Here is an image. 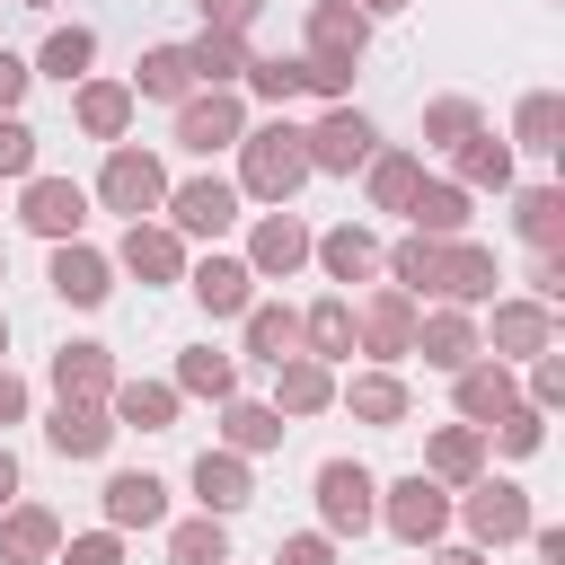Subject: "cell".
Instances as JSON below:
<instances>
[{
  "label": "cell",
  "mask_w": 565,
  "mask_h": 565,
  "mask_svg": "<svg viewBox=\"0 0 565 565\" xmlns=\"http://www.w3.org/2000/svg\"><path fill=\"white\" fill-rule=\"evenodd\" d=\"M194 486H203V503H212V512L247 503V477H238V459H203V468H194Z\"/></svg>",
  "instance_id": "cell-12"
},
{
  "label": "cell",
  "mask_w": 565,
  "mask_h": 565,
  "mask_svg": "<svg viewBox=\"0 0 565 565\" xmlns=\"http://www.w3.org/2000/svg\"><path fill=\"white\" fill-rule=\"evenodd\" d=\"M26 159H35V141H26V132H18V124H0V168H9V177H18V168H26Z\"/></svg>",
  "instance_id": "cell-38"
},
{
  "label": "cell",
  "mask_w": 565,
  "mask_h": 565,
  "mask_svg": "<svg viewBox=\"0 0 565 565\" xmlns=\"http://www.w3.org/2000/svg\"><path fill=\"white\" fill-rule=\"evenodd\" d=\"M124 415L132 424H168V388H124Z\"/></svg>",
  "instance_id": "cell-32"
},
{
  "label": "cell",
  "mask_w": 565,
  "mask_h": 565,
  "mask_svg": "<svg viewBox=\"0 0 565 565\" xmlns=\"http://www.w3.org/2000/svg\"><path fill=\"white\" fill-rule=\"evenodd\" d=\"M256 256H265V265H291V256H300V230H291V221H274V230L256 238Z\"/></svg>",
  "instance_id": "cell-28"
},
{
  "label": "cell",
  "mask_w": 565,
  "mask_h": 565,
  "mask_svg": "<svg viewBox=\"0 0 565 565\" xmlns=\"http://www.w3.org/2000/svg\"><path fill=\"white\" fill-rule=\"evenodd\" d=\"M468 512H477V530H494V539H512V530H530V512H521V494H512V486H486V494H477Z\"/></svg>",
  "instance_id": "cell-10"
},
{
  "label": "cell",
  "mask_w": 565,
  "mask_h": 565,
  "mask_svg": "<svg viewBox=\"0 0 565 565\" xmlns=\"http://www.w3.org/2000/svg\"><path fill=\"white\" fill-rule=\"evenodd\" d=\"M318 494H327V521H344V530H362V521H371V477H362V468H344V459H335V468L318 477Z\"/></svg>",
  "instance_id": "cell-3"
},
{
  "label": "cell",
  "mask_w": 565,
  "mask_h": 565,
  "mask_svg": "<svg viewBox=\"0 0 565 565\" xmlns=\"http://www.w3.org/2000/svg\"><path fill=\"white\" fill-rule=\"evenodd\" d=\"M353 406H362V415H380V424H388V415H397V406H406V397H397V380H362V388H353Z\"/></svg>",
  "instance_id": "cell-25"
},
{
  "label": "cell",
  "mask_w": 565,
  "mask_h": 565,
  "mask_svg": "<svg viewBox=\"0 0 565 565\" xmlns=\"http://www.w3.org/2000/svg\"><path fill=\"white\" fill-rule=\"evenodd\" d=\"M282 397H291V406H318L327 380H318V371H282Z\"/></svg>",
  "instance_id": "cell-37"
},
{
  "label": "cell",
  "mask_w": 565,
  "mask_h": 565,
  "mask_svg": "<svg viewBox=\"0 0 565 565\" xmlns=\"http://www.w3.org/2000/svg\"><path fill=\"white\" fill-rule=\"evenodd\" d=\"M230 132H238V106H230V97H203V106H185V124H177L185 150H212V141H230Z\"/></svg>",
  "instance_id": "cell-6"
},
{
  "label": "cell",
  "mask_w": 565,
  "mask_h": 565,
  "mask_svg": "<svg viewBox=\"0 0 565 565\" xmlns=\"http://www.w3.org/2000/svg\"><path fill=\"white\" fill-rule=\"evenodd\" d=\"M230 212H238L230 185H185V194H177V221H185V230H230Z\"/></svg>",
  "instance_id": "cell-8"
},
{
  "label": "cell",
  "mask_w": 565,
  "mask_h": 565,
  "mask_svg": "<svg viewBox=\"0 0 565 565\" xmlns=\"http://www.w3.org/2000/svg\"><path fill=\"white\" fill-rule=\"evenodd\" d=\"M71 388H106V353H97V344H71V353H62V397H71Z\"/></svg>",
  "instance_id": "cell-16"
},
{
  "label": "cell",
  "mask_w": 565,
  "mask_h": 565,
  "mask_svg": "<svg viewBox=\"0 0 565 565\" xmlns=\"http://www.w3.org/2000/svg\"><path fill=\"white\" fill-rule=\"evenodd\" d=\"M97 441H106V424H97L88 406H71V397H62V415H53V450H79V459H88Z\"/></svg>",
  "instance_id": "cell-11"
},
{
  "label": "cell",
  "mask_w": 565,
  "mask_h": 565,
  "mask_svg": "<svg viewBox=\"0 0 565 565\" xmlns=\"http://www.w3.org/2000/svg\"><path fill=\"white\" fill-rule=\"evenodd\" d=\"M494 335H503L512 353H530V344H539L547 327H539V309H503V318H494Z\"/></svg>",
  "instance_id": "cell-22"
},
{
  "label": "cell",
  "mask_w": 565,
  "mask_h": 565,
  "mask_svg": "<svg viewBox=\"0 0 565 565\" xmlns=\"http://www.w3.org/2000/svg\"><path fill=\"white\" fill-rule=\"evenodd\" d=\"M185 388H230V362L221 353H185Z\"/></svg>",
  "instance_id": "cell-31"
},
{
  "label": "cell",
  "mask_w": 565,
  "mask_h": 565,
  "mask_svg": "<svg viewBox=\"0 0 565 565\" xmlns=\"http://www.w3.org/2000/svg\"><path fill=\"white\" fill-rule=\"evenodd\" d=\"M415 212H424V230H459V194H450V185H433Z\"/></svg>",
  "instance_id": "cell-27"
},
{
  "label": "cell",
  "mask_w": 565,
  "mask_h": 565,
  "mask_svg": "<svg viewBox=\"0 0 565 565\" xmlns=\"http://www.w3.org/2000/svg\"><path fill=\"white\" fill-rule=\"evenodd\" d=\"M371 335L397 353V344H406V309H397V300H380V309H371Z\"/></svg>",
  "instance_id": "cell-34"
},
{
  "label": "cell",
  "mask_w": 565,
  "mask_h": 565,
  "mask_svg": "<svg viewBox=\"0 0 565 565\" xmlns=\"http://www.w3.org/2000/svg\"><path fill=\"white\" fill-rule=\"evenodd\" d=\"M300 168H309V150H300V132H291V124H274V132H256V141H247V185H256V194H291V185H300Z\"/></svg>",
  "instance_id": "cell-1"
},
{
  "label": "cell",
  "mask_w": 565,
  "mask_h": 565,
  "mask_svg": "<svg viewBox=\"0 0 565 565\" xmlns=\"http://www.w3.org/2000/svg\"><path fill=\"white\" fill-rule=\"evenodd\" d=\"M71 565H115V539H79V547H71Z\"/></svg>",
  "instance_id": "cell-40"
},
{
  "label": "cell",
  "mask_w": 565,
  "mask_h": 565,
  "mask_svg": "<svg viewBox=\"0 0 565 565\" xmlns=\"http://www.w3.org/2000/svg\"><path fill=\"white\" fill-rule=\"evenodd\" d=\"M79 62H88V35H79V26H71V35H53V44H44V71H62V79H71V71H79Z\"/></svg>",
  "instance_id": "cell-23"
},
{
  "label": "cell",
  "mask_w": 565,
  "mask_h": 565,
  "mask_svg": "<svg viewBox=\"0 0 565 565\" xmlns=\"http://www.w3.org/2000/svg\"><path fill=\"white\" fill-rule=\"evenodd\" d=\"M380 194H388V203H406V194H415V168H406V159H388V168H380Z\"/></svg>",
  "instance_id": "cell-39"
},
{
  "label": "cell",
  "mask_w": 565,
  "mask_h": 565,
  "mask_svg": "<svg viewBox=\"0 0 565 565\" xmlns=\"http://www.w3.org/2000/svg\"><path fill=\"white\" fill-rule=\"evenodd\" d=\"M230 433H238V450H265V441H274V415H256V406H238V415H230Z\"/></svg>",
  "instance_id": "cell-33"
},
{
  "label": "cell",
  "mask_w": 565,
  "mask_h": 565,
  "mask_svg": "<svg viewBox=\"0 0 565 565\" xmlns=\"http://www.w3.org/2000/svg\"><path fill=\"white\" fill-rule=\"evenodd\" d=\"M18 406H26V388H18V380H9V371H0V424H9V415H18Z\"/></svg>",
  "instance_id": "cell-43"
},
{
  "label": "cell",
  "mask_w": 565,
  "mask_h": 565,
  "mask_svg": "<svg viewBox=\"0 0 565 565\" xmlns=\"http://www.w3.org/2000/svg\"><path fill=\"white\" fill-rule=\"evenodd\" d=\"M371 9H397V0H371Z\"/></svg>",
  "instance_id": "cell-47"
},
{
  "label": "cell",
  "mask_w": 565,
  "mask_h": 565,
  "mask_svg": "<svg viewBox=\"0 0 565 565\" xmlns=\"http://www.w3.org/2000/svg\"><path fill=\"white\" fill-rule=\"evenodd\" d=\"M26 221H35V230H53V238H62V230H79V185L35 177V185H26Z\"/></svg>",
  "instance_id": "cell-5"
},
{
  "label": "cell",
  "mask_w": 565,
  "mask_h": 565,
  "mask_svg": "<svg viewBox=\"0 0 565 565\" xmlns=\"http://www.w3.org/2000/svg\"><path fill=\"white\" fill-rule=\"evenodd\" d=\"M327 265H335L344 282H353V274H371V238H362V230H335V238H327Z\"/></svg>",
  "instance_id": "cell-18"
},
{
  "label": "cell",
  "mask_w": 565,
  "mask_h": 565,
  "mask_svg": "<svg viewBox=\"0 0 565 565\" xmlns=\"http://www.w3.org/2000/svg\"><path fill=\"white\" fill-rule=\"evenodd\" d=\"M521 132L547 141V132H556V97H530V106H521Z\"/></svg>",
  "instance_id": "cell-36"
},
{
  "label": "cell",
  "mask_w": 565,
  "mask_h": 565,
  "mask_svg": "<svg viewBox=\"0 0 565 565\" xmlns=\"http://www.w3.org/2000/svg\"><path fill=\"white\" fill-rule=\"evenodd\" d=\"M53 291H62V300H106V265H97L88 247H62V256H53Z\"/></svg>",
  "instance_id": "cell-7"
},
{
  "label": "cell",
  "mask_w": 565,
  "mask_h": 565,
  "mask_svg": "<svg viewBox=\"0 0 565 565\" xmlns=\"http://www.w3.org/2000/svg\"><path fill=\"white\" fill-rule=\"evenodd\" d=\"M18 88H26V71H18V62H9V53H0V106H9V97H18Z\"/></svg>",
  "instance_id": "cell-44"
},
{
  "label": "cell",
  "mask_w": 565,
  "mask_h": 565,
  "mask_svg": "<svg viewBox=\"0 0 565 565\" xmlns=\"http://www.w3.org/2000/svg\"><path fill=\"white\" fill-rule=\"evenodd\" d=\"M106 512L115 521H159V477H115L106 486Z\"/></svg>",
  "instance_id": "cell-9"
},
{
  "label": "cell",
  "mask_w": 565,
  "mask_h": 565,
  "mask_svg": "<svg viewBox=\"0 0 565 565\" xmlns=\"http://www.w3.org/2000/svg\"><path fill=\"white\" fill-rule=\"evenodd\" d=\"M44 547H53V521L44 512H18L9 521V556H44Z\"/></svg>",
  "instance_id": "cell-19"
},
{
  "label": "cell",
  "mask_w": 565,
  "mask_h": 565,
  "mask_svg": "<svg viewBox=\"0 0 565 565\" xmlns=\"http://www.w3.org/2000/svg\"><path fill=\"white\" fill-rule=\"evenodd\" d=\"M194 291H203L212 309H238V300H247V265H203V274H194Z\"/></svg>",
  "instance_id": "cell-15"
},
{
  "label": "cell",
  "mask_w": 565,
  "mask_h": 565,
  "mask_svg": "<svg viewBox=\"0 0 565 565\" xmlns=\"http://www.w3.org/2000/svg\"><path fill=\"white\" fill-rule=\"evenodd\" d=\"M106 203H124V212H141V203H159V168H150L141 150H124V159L106 168Z\"/></svg>",
  "instance_id": "cell-4"
},
{
  "label": "cell",
  "mask_w": 565,
  "mask_h": 565,
  "mask_svg": "<svg viewBox=\"0 0 565 565\" xmlns=\"http://www.w3.org/2000/svg\"><path fill=\"white\" fill-rule=\"evenodd\" d=\"M556 212H565L556 194H530V203H521V230H530L539 247H556Z\"/></svg>",
  "instance_id": "cell-21"
},
{
  "label": "cell",
  "mask_w": 565,
  "mask_h": 565,
  "mask_svg": "<svg viewBox=\"0 0 565 565\" xmlns=\"http://www.w3.org/2000/svg\"><path fill=\"white\" fill-rule=\"evenodd\" d=\"M282 565H327V547H318V539H291V547H282Z\"/></svg>",
  "instance_id": "cell-42"
},
{
  "label": "cell",
  "mask_w": 565,
  "mask_h": 565,
  "mask_svg": "<svg viewBox=\"0 0 565 565\" xmlns=\"http://www.w3.org/2000/svg\"><path fill=\"white\" fill-rule=\"evenodd\" d=\"M9 486H18V468H9V450H0V503H9Z\"/></svg>",
  "instance_id": "cell-45"
},
{
  "label": "cell",
  "mask_w": 565,
  "mask_h": 565,
  "mask_svg": "<svg viewBox=\"0 0 565 565\" xmlns=\"http://www.w3.org/2000/svg\"><path fill=\"white\" fill-rule=\"evenodd\" d=\"M300 141H318V150H309L318 168H353V159L371 150V124H362V115H327V124H318V132H300Z\"/></svg>",
  "instance_id": "cell-2"
},
{
  "label": "cell",
  "mask_w": 565,
  "mask_h": 565,
  "mask_svg": "<svg viewBox=\"0 0 565 565\" xmlns=\"http://www.w3.org/2000/svg\"><path fill=\"white\" fill-rule=\"evenodd\" d=\"M124 265H132V274H177V247H168L159 230H132V238H124Z\"/></svg>",
  "instance_id": "cell-14"
},
{
  "label": "cell",
  "mask_w": 565,
  "mask_h": 565,
  "mask_svg": "<svg viewBox=\"0 0 565 565\" xmlns=\"http://www.w3.org/2000/svg\"><path fill=\"white\" fill-rule=\"evenodd\" d=\"M185 71H194L185 53H150V62H141V88H150V97H177V88H185Z\"/></svg>",
  "instance_id": "cell-17"
},
{
  "label": "cell",
  "mask_w": 565,
  "mask_h": 565,
  "mask_svg": "<svg viewBox=\"0 0 565 565\" xmlns=\"http://www.w3.org/2000/svg\"><path fill=\"white\" fill-rule=\"evenodd\" d=\"M441 565H477V556H441Z\"/></svg>",
  "instance_id": "cell-46"
},
{
  "label": "cell",
  "mask_w": 565,
  "mask_h": 565,
  "mask_svg": "<svg viewBox=\"0 0 565 565\" xmlns=\"http://www.w3.org/2000/svg\"><path fill=\"white\" fill-rule=\"evenodd\" d=\"M177 565H221V530H177Z\"/></svg>",
  "instance_id": "cell-26"
},
{
  "label": "cell",
  "mask_w": 565,
  "mask_h": 565,
  "mask_svg": "<svg viewBox=\"0 0 565 565\" xmlns=\"http://www.w3.org/2000/svg\"><path fill=\"white\" fill-rule=\"evenodd\" d=\"M247 9L256 0H203V18H221V26H247Z\"/></svg>",
  "instance_id": "cell-41"
},
{
  "label": "cell",
  "mask_w": 565,
  "mask_h": 565,
  "mask_svg": "<svg viewBox=\"0 0 565 565\" xmlns=\"http://www.w3.org/2000/svg\"><path fill=\"white\" fill-rule=\"evenodd\" d=\"M397 530L406 539H424V530H441V494L415 477V486H397Z\"/></svg>",
  "instance_id": "cell-13"
},
{
  "label": "cell",
  "mask_w": 565,
  "mask_h": 565,
  "mask_svg": "<svg viewBox=\"0 0 565 565\" xmlns=\"http://www.w3.org/2000/svg\"><path fill=\"white\" fill-rule=\"evenodd\" d=\"M309 335H318L327 353H344V344H353V318H344V309H318V318H309Z\"/></svg>",
  "instance_id": "cell-29"
},
{
  "label": "cell",
  "mask_w": 565,
  "mask_h": 565,
  "mask_svg": "<svg viewBox=\"0 0 565 565\" xmlns=\"http://www.w3.org/2000/svg\"><path fill=\"white\" fill-rule=\"evenodd\" d=\"M291 335H300V327H291L282 309H265V318H256V353H274V362H282V353H291Z\"/></svg>",
  "instance_id": "cell-24"
},
{
  "label": "cell",
  "mask_w": 565,
  "mask_h": 565,
  "mask_svg": "<svg viewBox=\"0 0 565 565\" xmlns=\"http://www.w3.org/2000/svg\"><path fill=\"white\" fill-rule=\"evenodd\" d=\"M79 115H88V132H115V124H124V88H88Z\"/></svg>",
  "instance_id": "cell-20"
},
{
  "label": "cell",
  "mask_w": 565,
  "mask_h": 565,
  "mask_svg": "<svg viewBox=\"0 0 565 565\" xmlns=\"http://www.w3.org/2000/svg\"><path fill=\"white\" fill-rule=\"evenodd\" d=\"M424 344H433V362H468V327H459V318H441Z\"/></svg>",
  "instance_id": "cell-30"
},
{
  "label": "cell",
  "mask_w": 565,
  "mask_h": 565,
  "mask_svg": "<svg viewBox=\"0 0 565 565\" xmlns=\"http://www.w3.org/2000/svg\"><path fill=\"white\" fill-rule=\"evenodd\" d=\"M459 406H468V415H494V406H503V380H486V371H477V380L459 388Z\"/></svg>",
  "instance_id": "cell-35"
}]
</instances>
